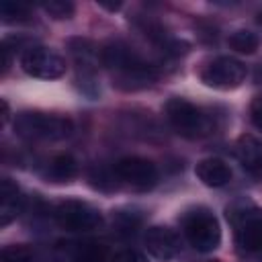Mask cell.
Returning <instances> with one entry per match:
<instances>
[{"label": "cell", "mask_w": 262, "mask_h": 262, "mask_svg": "<svg viewBox=\"0 0 262 262\" xmlns=\"http://www.w3.org/2000/svg\"><path fill=\"white\" fill-rule=\"evenodd\" d=\"M14 131L18 137L29 141H57L66 139L74 131V125L63 115L23 111L14 117Z\"/></svg>", "instance_id": "6da1fadb"}, {"label": "cell", "mask_w": 262, "mask_h": 262, "mask_svg": "<svg viewBox=\"0 0 262 262\" xmlns=\"http://www.w3.org/2000/svg\"><path fill=\"white\" fill-rule=\"evenodd\" d=\"M227 219L233 227L235 242L246 252L262 250V213L252 201H235L227 207Z\"/></svg>", "instance_id": "7a4b0ae2"}, {"label": "cell", "mask_w": 262, "mask_h": 262, "mask_svg": "<svg viewBox=\"0 0 262 262\" xmlns=\"http://www.w3.org/2000/svg\"><path fill=\"white\" fill-rule=\"evenodd\" d=\"M182 231L188 244L196 252H213L221 244V227L217 217L207 207H194L188 209L182 219Z\"/></svg>", "instance_id": "3957f363"}, {"label": "cell", "mask_w": 262, "mask_h": 262, "mask_svg": "<svg viewBox=\"0 0 262 262\" xmlns=\"http://www.w3.org/2000/svg\"><path fill=\"white\" fill-rule=\"evenodd\" d=\"M166 117L170 125L184 137H201L211 129L209 117L186 98H170L166 102Z\"/></svg>", "instance_id": "277c9868"}, {"label": "cell", "mask_w": 262, "mask_h": 262, "mask_svg": "<svg viewBox=\"0 0 262 262\" xmlns=\"http://www.w3.org/2000/svg\"><path fill=\"white\" fill-rule=\"evenodd\" d=\"M53 217L57 225L66 231H92L102 225V215L98 209L84 201L68 199L55 205Z\"/></svg>", "instance_id": "5b68a950"}, {"label": "cell", "mask_w": 262, "mask_h": 262, "mask_svg": "<svg viewBox=\"0 0 262 262\" xmlns=\"http://www.w3.org/2000/svg\"><path fill=\"white\" fill-rule=\"evenodd\" d=\"M201 80L203 84L217 88V90H231L237 88L246 80V66L229 55H221L211 59L203 70H201Z\"/></svg>", "instance_id": "8992f818"}, {"label": "cell", "mask_w": 262, "mask_h": 262, "mask_svg": "<svg viewBox=\"0 0 262 262\" xmlns=\"http://www.w3.org/2000/svg\"><path fill=\"white\" fill-rule=\"evenodd\" d=\"M20 68L29 76L41 78V80H55V78L66 74L63 57L57 55L55 51L47 49V47H41V45H31L23 51Z\"/></svg>", "instance_id": "52a82bcc"}, {"label": "cell", "mask_w": 262, "mask_h": 262, "mask_svg": "<svg viewBox=\"0 0 262 262\" xmlns=\"http://www.w3.org/2000/svg\"><path fill=\"white\" fill-rule=\"evenodd\" d=\"M115 176L137 190H147L158 182V170L154 162L139 156H129L119 160L115 164Z\"/></svg>", "instance_id": "ba28073f"}, {"label": "cell", "mask_w": 262, "mask_h": 262, "mask_svg": "<svg viewBox=\"0 0 262 262\" xmlns=\"http://www.w3.org/2000/svg\"><path fill=\"white\" fill-rule=\"evenodd\" d=\"M145 248L147 252L162 262L174 260L180 252V237L170 229V227H162V225H154L145 231Z\"/></svg>", "instance_id": "9c48e42d"}, {"label": "cell", "mask_w": 262, "mask_h": 262, "mask_svg": "<svg viewBox=\"0 0 262 262\" xmlns=\"http://www.w3.org/2000/svg\"><path fill=\"white\" fill-rule=\"evenodd\" d=\"M235 156L242 168L254 176L262 174V141L254 135H239L235 141Z\"/></svg>", "instance_id": "30bf717a"}, {"label": "cell", "mask_w": 262, "mask_h": 262, "mask_svg": "<svg viewBox=\"0 0 262 262\" xmlns=\"http://www.w3.org/2000/svg\"><path fill=\"white\" fill-rule=\"evenodd\" d=\"M194 174L199 176V180L205 186H211V188L225 186L231 180L229 166L223 160H219V158H205V160H201L196 164V168H194Z\"/></svg>", "instance_id": "8fae6325"}, {"label": "cell", "mask_w": 262, "mask_h": 262, "mask_svg": "<svg viewBox=\"0 0 262 262\" xmlns=\"http://www.w3.org/2000/svg\"><path fill=\"white\" fill-rule=\"evenodd\" d=\"M20 207H23L20 188L10 178H2L0 182V225L6 227L12 219H16V215L20 213Z\"/></svg>", "instance_id": "7c38bea8"}, {"label": "cell", "mask_w": 262, "mask_h": 262, "mask_svg": "<svg viewBox=\"0 0 262 262\" xmlns=\"http://www.w3.org/2000/svg\"><path fill=\"white\" fill-rule=\"evenodd\" d=\"M76 172H78V166H76V160H74L70 154L53 156V158L47 162V168H45L47 178H51V180H55V182H66V180L74 178Z\"/></svg>", "instance_id": "4fadbf2b"}, {"label": "cell", "mask_w": 262, "mask_h": 262, "mask_svg": "<svg viewBox=\"0 0 262 262\" xmlns=\"http://www.w3.org/2000/svg\"><path fill=\"white\" fill-rule=\"evenodd\" d=\"M227 43L233 51L237 53H254L258 47H260V37L254 33V31H248V29H237L233 31L229 37H227Z\"/></svg>", "instance_id": "5bb4252c"}, {"label": "cell", "mask_w": 262, "mask_h": 262, "mask_svg": "<svg viewBox=\"0 0 262 262\" xmlns=\"http://www.w3.org/2000/svg\"><path fill=\"white\" fill-rule=\"evenodd\" d=\"M0 16L4 23H29L31 20V8L25 2L2 0L0 2Z\"/></svg>", "instance_id": "9a60e30c"}, {"label": "cell", "mask_w": 262, "mask_h": 262, "mask_svg": "<svg viewBox=\"0 0 262 262\" xmlns=\"http://www.w3.org/2000/svg\"><path fill=\"white\" fill-rule=\"evenodd\" d=\"M78 262H104L106 250L100 244L94 242H84V244H76V252H74Z\"/></svg>", "instance_id": "2e32d148"}, {"label": "cell", "mask_w": 262, "mask_h": 262, "mask_svg": "<svg viewBox=\"0 0 262 262\" xmlns=\"http://www.w3.org/2000/svg\"><path fill=\"white\" fill-rule=\"evenodd\" d=\"M41 8H43L49 16L57 18V20L70 18V16L74 14V10H76V6H74L70 0H49V2H41Z\"/></svg>", "instance_id": "e0dca14e"}, {"label": "cell", "mask_w": 262, "mask_h": 262, "mask_svg": "<svg viewBox=\"0 0 262 262\" xmlns=\"http://www.w3.org/2000/svg\"><path fill=\"white\" fill-rule=\"evenodd\" d=\"M0 262H33V252L27 246H23V244L6 246L2 250Z\"/></svg>", "instance_id": "ac0fdd59"}, {"label": "cell", "mask_w": 262, "mask_h": 262, "mask_svg": "<svg viewBox=\"0 0 262 262\" xmlns=\"http://www.w3.org/2000/svg\"><path fill=\"white\" fill-rule=\"evenodd\" d=\"M250 119L256 125V129L262 131V96H258L250 106Z\"/></svg>", "instance_id": "d6986e66"}, {"label": "cell", "mask_w": 262, "mask_h": 262, "mask_svg": "<svg viewBox=\"0 0 262 262\" xmlns=\"http://www.w3.org/2000/svg\"><path fill=\"white\" fill-rule=\"evenodd\" d=\"M113 262H147L145 256H141L139 252H133V250H125V252H119Z\"/></svg>", "instance_id": "ffe728a7"}, {"label": "cell", "mask_w": 262, "mask_h": 262, "mask_svg": "<svg viewBox=\"0 0 262 262\" xmlns=\"http://www.w3.org/2000/svg\"><path fill=\"white\" fill-rule=\"evenodd\" d=\"M102 8H108V10H119L121 8V2H115V4H106V2H98Z\"/></svg>", "instance_id": "44dd1931"}, {"label": "cell", "mask_w": 262, "mask_h": 262, "mask_svg": "<svg viewBox=\"0 0 262 262\" xmlns=\"http://www.w3.org/2000/svg\"><path fill=\"white\" fill-rule=\"evenodd\" d=\"M213 262H217V260H213Z\"/></svg>", "instance_id": "7402d4cb"}]
</instances>
